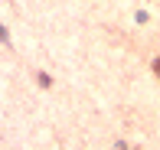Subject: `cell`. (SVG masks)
Here are the masks:
<instances>
[{"label": "cell", "instance_id": "6da1fadb", "mask_svg": "<svg viewBox=\"0 0 160 150\" xmlns=\"http://www.w3.org/2000/svg\"><path fill=\"white\" fill-rule=\"evenodd\" d=\"M154 72H157V75H160V59H157V62H154Z\"/></svg>", "mask_w": 160, "mask_h": 150}]
</instances>
